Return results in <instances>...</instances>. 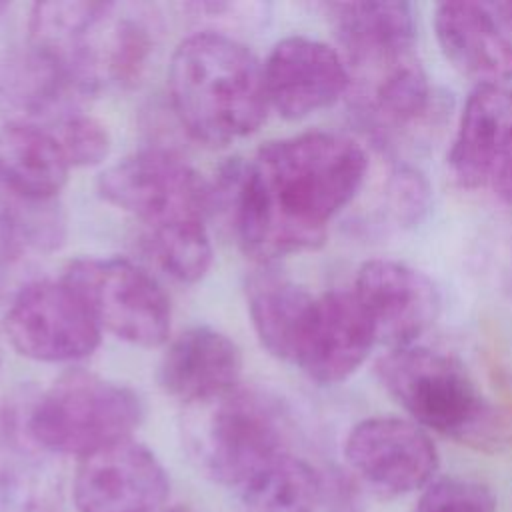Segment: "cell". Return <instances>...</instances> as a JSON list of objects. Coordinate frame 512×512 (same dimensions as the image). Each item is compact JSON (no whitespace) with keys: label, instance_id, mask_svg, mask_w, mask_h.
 Masks as SVG:
<instances>
[{"label":"cell","instance_id":"cell-5","mask_svg":"<svg viewBox=\"0 0 512 512\" xmlns=\"http://www.w3.org/2000/svg\"><path fill=\"white\" fill-rule=\"evenodd\" d=\"M142 416L144 408L134 390L74 370L60 376L36 400L26 430L44 450L82 458L130 438Z\"/></svg>","mask_w":512,"mask_h":512},{"label":"cell","instance_id":"cell-13","mask_svg":"<svg viewBox=\"0 0 512 512\" xmlns=\"http://www.w3.org/2000/svg\"><path fill=\"white\" fill-rule=\"evenodd\" d=\"M352 290L374 324L376 340L390 348L412 346L440 314L442 298L436 284L398 260L364 262Z\"/></svg>","mask_w":512,"mask_h":512},{"label":"cell","instance_id":"cell-23","mask_svg":"<svg viewBox=\"0 0 512 512\" xmlns=\"http://www.w3.org/2000/svg\"><path fill=\"white\" fill-rule=\"evenodd\" d=\"M496 498L492 490L476 480L460 476H444L432 480L414 512H494Z\"/></svg>","mask_w":512,"mask_h":512},{"label":"cell","instance_id":"cell-21","mask_svg":"<svg viewBox=\"0 0 512 512\" xmlns=\"http://www.w3.org/2000/svg\"><path fill=\"white\" fill-rule=\"evenodd\" d=\"M146 244L154 260L182 282L200 280L212 262V246L204 224L146 232Z\"/></svg>","mask_w":512,"mask_h":512},{"label":"cell","instance_id":"cell-11","mask_svg":"<svg viewBox=\"0 0 512 512\" xmlns=\"http://www.w3.org/2000/svg\"><path fill=\"white\" fill-rule=\"evenodd\" d=\"M168 490L158 458L126 438L80 458L72 498L78 512H154Z\"/></svg>","mask_w":512,"mask_h":512},{"label":"cell","instance_id":"cell-8","mask_svg":"<svg viewBox=\"0 0 512 512\" xmlns=\"http://www.w3.org/2000/svg\"><path fill=\"white\" fill-rule=\"evenodd\" d=\"M12 346L38 362H74L90 356L100 326L84 298L66 280H38L24 286L6 312Z\"/></svg>","mask_w":512,"mask_h":512},{"label":"cell","instance_id":"cell-1","mask_svg":"<svg viewBox=\"0 0 512 512\" xmlns=\"http://www.w3.org/2000/svg\"><path fill=\"white\" fill-rule=\"evenodd\" d=\"M364 148L336 132H304L262 146L234 176L232 216L242 248L260 260L314 250L356 196Z\"/></svg>","mask_w":512,"mask_h":512},{"label":"cell","instance_id":"cell-29","mask_svg":"<svg viewBox=\"0 0 512 512\" xmlns=\"http://www.w3.org/2000/svg\"><path fill=\"white\" fill-rule=\"evenodd\" d=\"M4 10H6V4H2V2H0V14H2Z\"/></svg>","mask_w":512,"mask_h":512},{"label":"cell","instance_id":"cell-2","mask_svg":"<svg viewBox=\"0 0 512 512\" xmlns=\"http://www.w3.org/2000/svg\"><path fill=\"white\" fill-rule=\"evenodd\" d=\"M168 90L182 126L208 146L252 134L270 106L264 66L244 44L218 32H198L178 44Z\"/></svg>","mask_w":512,"mask_h":512},{"label":"cell","instance_id":"cell-28","mask_svg":"<svg viewBox=\"0 0 512 512\" xmlns=\"http://www.w3.org/2000/svg\"><path fill=\"white\" fill-rule=\"evenodd\" d=\"M168 512H196V510H192V508H184V506H178V508H172V510H168Z\"/></svg>","mask_w":512,"mask_h":512},{"label":"cell","instance_id":"cell-20","mask_svg":"<svg viewBox=\"0 0 512 512\" xmlns=\"http://www.w3.org/2000/svg\"><path fill=\"white\" fill-rule=\"evenodd\" d=\"M238 494L246 512H314L320 506L322 472L288 452Z\"/></svg>","mask_w":512,"mask_h":512},{"label":"cell","instance_id":"cell-6","mask_svg":"<svg viewBox=\"0 0 512 512\" xmlns=\"http://www.w3.org/2000/svg\"><path fill=\"white\" fill-rule=\"evenodd\" d=\"M100 196L138 218L148 232L204 224L212 188L180 156L142 150L106 168L98 178Z\"/></svg>","mask_w":512,"mask_h":512},{"label":"cell","instance_id":"cell-19","mask_svg":"<svg viewBox=\"0 0 512 512\" xmlns=\"http://www.w3.org/2000/svg\"><path fill=\"white\" fill-rule=\"evenodd\" d=\"M246 300L262 346L292 364L314 296L272 270H260L246 282Z\"/></svg>","mask_w":512,"mask_h":512},{"label":"cell","instance_id":"cell-26","mask_svg":"<svg viewBox=\"0 0 512 512\" xmlns=\"http://www.w3.org/2000/svg\"><path fill=\"white\" fill-rule=\"evenodd\" d=\"M320 504L328 512H364V496L358 482L340 470L322 472Z\"/></svg>","mask_w":512,"mask_h":512},{"label":"cell","instance_id":"cell-25","mask_svg":"<svg viewBox=\"0 0 512 512\" xmlns=\"http://www.w3.org/2000/svg\"><path fill=\"white\" fill-rule=\"evenodd\" d=\"M430 204V186L412 166H398L388 180V208L396 222H418Z\"/></svg>","mask_w":512,"mask_h":512},{"label":"cell","instance_id":"cell-15","mask_svg":"<svg viewBox=\"0 0 512 512\" xmlns=\"http://www.w3.org/2000/svg\"><path fill=\"white\" fill-rule=\"evenodd\" d=\"M240 370L238 346L218 330L196 326L168 346L158 366V382L172 398L196 406L238 388Z\"/></svg>","mask_w":512,"mask_h":512},{"label":"cell","instance_id":"cell-16","mask_svg":"<svg viewBox=\"0 0 512 512\" xmlns=\"http://www.w3.org/2000/svg\"><path fill=\"white\" fill-rule=\"evenodd\" d=\"M434 30L450 64L476 84L512 80V36L486 4L442 2L434 10Z\"/></svg>","mask_w":512,"mask_h":512},{"label":"cell","instance_id":"cell-10","mask_svg":"<svg viewBox=\"0 0 512 512\" xmlns=\"http://www.w3.org/2000/svg\"><path fill=\"white\" fill-rule=\"evenodd\" d=\"M452 176L464 188H490L512 206V88L476 84L468 94L448 152Z\"/></svg>","mask_w":512,"mask_h":512},{"label":"cell","instance_id":"cell-18","mask_svg":"<svg viewBox=\"0 0 512 512\" xmlns=\"http://www.w3.org/2000/svg\"><path fill=\"white\" fill-rule=\"evenodd\" d=\"M68 172V156L52 130L22 120L0 126V188L6 194L50 202Z\"/></svg>","mask_w":512,"mask_h":512},{"label":"cell","instance_id":"cell-3","mask_svg":"<svg viewBox=\"0 0 512 512\" xmlns=\"http://www.w3.org/2000/svg\"><path fill=\"white\" fill-rule=\"evenodd\" d=\"M376 372L420 426L482 452L512 448V404L488 398L456 356L412 344L384 354Z\"/></svg>","mask_w":512,"mask_h":512},{"label":"cell","instance_id":"cell-22","mask_svg":"<svg viewBox=\"0 0 512 512\" xmlns=\"http://www.w3.org/2000/svg\"><path fill=\"white\" fill-rule=\"evenodd\" d=\"M50 208V202H32L6 194L0 200V228L10 242L54 248L62 240V220Z\"/></svg>","mask_w":512,"mask_h":512},{"label":"cell","instance_id":"cell-4","mask_svg":"<svg viewBox=\"0 0 512 512\" xmlns=\"http://www.w3.org/2000/svg\"><path fill=\"white\" fill-rule=\"evenodd\" d=\"M186 444L204 476L236 490L288 454L286 422L278 404L240 388L192 408Z\"/></svg>","mask_w":512,"mask_h":512},{"label":"cell","instance_id":"cell-17","mask_svg":"<svg viewBox=\"0 0 512 512\" xmlns=\"http://www.w3.org/2000/svg\"><path fill=\"white\" fill-rule=\"evenodd\" d=\"M328 20L346 52L348 70L384 64L414 52V14L406 2H332Z\"/></svg>","mask_w":512,"mask_h":512},{"label":"cell","instance_id":"cell-7","mask_svg":"<svg viewBox=\"0 0 512 512\" xmlns=\"http://www.w3.org/2000/svg\"><path fill=\"white\" fill-rule=\"evenodd\" d=\"M88 304L100 328L144 348L170 334V302L158 282L126 258H78L64 278Z\"/></svg>","mask_w":512,"mask_h":512},{"label":"cell","instance_id":"cell-24","mask_svg":"<svg viewBox=\"0 0 512 512\" xmlns=\"http://www.w3.org/2000/svg\"><path fill=\"white\" fill-rule=\"evenodd\" d=\"M52 132L60 140L70 166L100 164L110 152V136L106 128L98 120L80 112L58 120V128Z\"/></svg>","mask_w":512,"mask_h":512},{"label":"cell","instance_id":"cell-12","mask_svg":"<svg viewBox=\"0 0 512 512\" xmlns=\"http://www.w3.org/2000/svg\"><path fill=\"white\" fill-rule=\"evenodd\" d=\"M376 342L354 290H330L314 296L292 364L318 384H338L362 366Z\"/></svg>","mask_w":512,"mask_h":512},{"label":"cell","instance_id":"cell-9","mask_svg":"<svg viewBox=\"0 0 512 512\" xmlns=\"http://www.w3.org/2000/svg\"><path fill=\"white\" fill-rule=\"evenodd\" d=\"M344 456L354 476L380 498H396L426 488L438 468L430 436L396 416L360 420L346 436Z\"/></svg>","mask_w":512,"mask_h":512},{"label":"cell","instance_id":"cell-27","mask_svg":"<svg viewBox=\"0 0 512 512\" xmlns=\"http://www.w3.org/2000/svg\"><path fill=\"white\" fill-rule=\"evenodd\" d=\"M490 8V12L496 16V20L500 22V26L512 36V0L506 2H490L486 4Z\"/></svg>","mask_w":512,"mask_h":512},{"label":"cell","instance_id":"cell-14","mask_svg":"<svg viewBox=\"0 0 512 512\" xmlns=\"http://www.w3.org/2000/svg\"><path fill=\"white\" fill-rule=\"evenodd\" d=\"M264 86L268 104L280 116L298 120L344 96L350 90V70L332 46L306 36H288L266 58Z\"/></svg>","mask_w":512,"mask_h":512}]
</instances>
